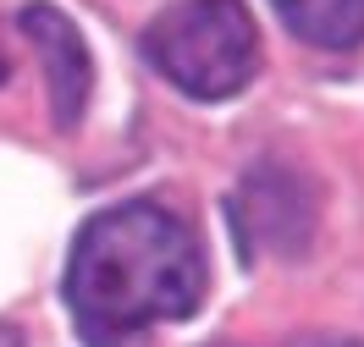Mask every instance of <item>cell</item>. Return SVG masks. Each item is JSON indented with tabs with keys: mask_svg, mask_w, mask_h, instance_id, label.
<instances>
[{
	"mask_svg": "<svg viewBox=\"0 0 364 347\" xmlns=\"http://www.w3.org/2000/svg\"><path fill=\"white\" fill-rule=\"evenodd\" d=\"M205 298V248L155 199L100 209L72 243L67 303L94 347H127L160 320H188Z\"/></svg>",
	"mask_w": 364,
	"mask_h": 347,
	"instance_id": "cell-1",
	"label": "cell"
},
{
	"mask_svg": "<svg viewBox=\"0 0 364 347\" xmlns=\"http://www.w3.org/2000/svg\"><path fill=\"white\" fill-rule=\"evenodd\" d=\"M144 61L188 99H232L259 72V28L249 0H171L144 28Z\"/></svg>",
	"mask_w": 364,
	"mask_h": 347,
	"instance_id": "cell-2",
	"label": "cell"
},
{
	"mask_svg": "<svg viewBox=\"0 0 364 347\" xmlns=\"http://www.w3.org/2000/svg\"><path fill=\"white\" fill-rule=\"evenodd\" d=\"M17 28L28 33V45L39 50V67H45V89H50V116L55 127L72 133L83 111H89V94H94V61H89V45L61 6L50 0H28L17 11Z\"/></svg>",
	"mask_w": 364,
	"mask_h": 347,
	"instance_id": "cell-3",
	"label": "cell"
},
{
	"mask_svg": "<svg viewBox=\"0 0 364 347\" xmlns=\"http://www.w3.org/2000/svg\"><path fill=\"white\" fill-rule=\"evenodd\" d=\"M237 221L259 248L271 254H298L315 231V193L304 182V171L282 160L254 165L237 187Z\"/></svg>",
	"mask_w": 364,
	"mask_h": 347,
	"instance_id": "cell-4",
	"label": "cell"
},
{
	"mask_svg": "<svg viewBox=\"0 0 364 347\" xmlns=\"http://www.w3.org/2000/svg\"><path fill=\"white\" fill-rule=\"evenodd\" d=\"M282 28L315 50L364 45V0H271Z\"/></svg>",
	"mask_w": 364,
	"mask_h": 347,
	"instance_id": "cell-5",
	"label": "cell"
},
{
	"mask_svg": "<svg viewBox=\"0 0 364 347\" xmlns=\"http://www.w3.org/2000/svg\"><path fill=\"white\" fill-rule=\"evenodd\" d=\"M6 77H11V61H6V55H0V83H6Z\"/></svg>",
	"mask_w": 364,
	"mask_h": 347,
	"instance_id": "cell-6",
	"label": "cell"
},
{
	"mask_svg": "<svg viewBox=\"0 0 364 347\" xmlns=\"http://www.w3.org/2000/svg\"><path fill=\"white\" fill-rule=\"evenodd\" d=\"M326 347H364V342H326Z\"/></svg>",
	"mask_w": 364,
	"mask_h": 347,
	"instance_id": "cell-7",
	"label": "cell"
}]
</instances>
